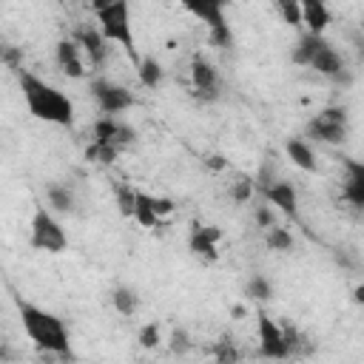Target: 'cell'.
Segmentation results:
<instances>
[{
  "instance_id": "1",
  "label": "cell",
  "mask_w": 364,
  "mask_h": 364,
  "mask_svg": "<svg viewBox=\"0 0 364 364\" xmlns=\"http://www.w3.org/2000/svg\"><path fill=\"white\" fill-rule=\"evenodd\" d=\"M17 80H20V91H23L26 108H28V114L34 119H43V122H51V125H63V128H68L74 122V105L63 91H57L46 80L34 77L31 71H17Z\"/></svg>"
},
{
  "instance_id": "2",
  "label": "cell",
  "mask_w": 364,
  "mask_h": 364,
  "mask_svg": "<svg viewBox=\"0 0 364 364\" xmlns=\"http://www.w3.org/2000/svg\"><path fill=\"white\" fill-rule=\"evenodd\" d=\"M17 310H20V318H23V330L34 341L37 350L54 353V355H71L68 330H65L63 318H57L54 313L43 310V307L28 304V301H17Z\"/></svg>"
},
{
  "instance_id": "3",
  "label": "cell",
  "mask_w": 364,
  "mask_h": 364,
  "mask_svg": "<svg viewBox=\"0 0 364 364\" xmlns=\"http://www.w3.org/2000/svg\"><path fill=\"white\" fill-rule=\"evenodd\" d=\"M94 17L100 23V31L105 34L108 43H117L131 60L134 65L139 63L136 46H134V31H131V11H128V0H91Z\"/></svg>"
},
{
  "instance_id": "4",
  "label": "cell",
  "mask_w": 364,
  "mask_h": 364,
  "mask_svg": "<svg viewBox=\"0 0 364 364\" xmlns=\"http://www.w3.org/2000/svg\"><path fill=\"white\" fill-rule=\"evenodd\" d=\"M182 9H188L199 23L208 26V34H210V43L216 48H230L233 46V34H230V26L225 20V9H228V0H179Z\"/></svg>"
},
{
  "instance_id": "5",
  "label": "cell",
  "mask_w": 364,
  "mask_h": 364,
  "mask_svg": "<svg viewBox=\"0 0 364 364\" xmlns=\"http://www.w3.org/2000/svg\"><path fill=\"white\" fill-rule=\"evenodd\" d=\"M31 247L46 250V253H63L68 247V236H65L63 225L54 219L51 208H46V205H40L31 216Z\"/></svg>"
},
{
  "instance_id": "6",
  "label": "cell",
  "mask_w": 364,
  "mask_h": 364,
  "mask_svg": "<svg viewBox=\"0 0 364 364\" xmlns=\"http://www.w3.org/2000/svg\"><path fill=\"white\" fill-rule=\"evenodd\" d=\"M307 136L324 145H341L347 139V108L344 105H330L324 111H318L310 122H307Z\"/></svg>"
},
{
  "instance_id": "7",
  "label": "cell",
  "mask_w": 364,
  "mask_h": 364,
  "mask_svg": "<svg viewBox=\"0 0 364 364\" xmlns=\"http://www.w3.org/2000/svg\"><path fill=\"white\" fill-rule=\"evenodd\" d=\"M256 318H259V350H262V355L264 358H287V355H293V347L287 341L284 327H279L264 310H259Z\"/></svg>"
},
{
  "instance_id": "8",
  "label": "cell",
  "mask_w": 364,
  "mask_h": 364,
  "mask_svg": "<svg viewBox=\"0 0 364 364\" xmlns=\"http://www.w3.org/2000/svg\"><path fill=\"white\" fill-rule=\"evenodd\" d=\"M91 94H94L100 111L102 114H111V117H117V114H122L125 108L134 105V94L125 85L111 82V80H94L91 82Z\"/></svg>"
},
{
  "instance_id": "9",
  "label": "cell",
  "mask_w": 364,
  "mask_h": 364,
  "mask_svg": "<svg viewBox=\"0 0 364 364\" xmlns=\"http://www.w3.org/2000/svg\"><path fill=\"white\" fill-rule=\"evenodd\" d=\"M191 82H193L196 100H202V102L219 100V74L202 54H196L191 63Z\"/></svg>"
},
{
  "instance_id": "10",
  "label": "cell",
  "mask_w": 364,
  "mask_h": 364,
  "mask_svg": "<svg viewBox=\"0 0 364 364\" xmlns=\"http://www.w3.org/2000/svg\"><path fill=\"white\" fill-rule=\"evenodd\" d=\"M219 239H222V230H219L216 225H193V230H191V236H188V250H191L199 262L210 264V262L219 259V247H216Z\"/></svg>"
},
{
  "instance_id": "11",
  "label": "cell",
  "mask_w": 364,
  "mask_h": 364,
  "mask_svg": "<svg viewBox=\"0 0 364 364\" xmlns=\"http://www.w3.org/2000/svg\"><path fill=\"white\" fill-rule=\"evenodd\" d=\"M94 139L111 142V145H117V148L122 151V148H128V145L136 139V134H134L125 122H119L117 117L105 114V117H100V119L94 122Z\"/></svg>"
},
{
  "instance_id": "12",
  "label": "cell",
  "mask_w": 364,
  "mask_h": 364,
  "mask_svg": "<svg viewBox=\"0 0 364 364\" xmlns=\"http://www.w3.org/2000/svg\"><path fill=\"white\" fill-rule=\"evenodd\" d=\"M74 40L80 43V48H82V54H85V60L97 68V65H102L105 63V57H108V40H105V34L100 31V28H91V26H82L77 34H74Z\"/></svg>"
},
{
  "instance_id": "13",
  "label": "cell",
  "mask_w": 364,
  "mask_h": 364,
  "mask_svg": "<svg viewBox=\"0 0 364 364\" xmlns=\"http://www.w3.org/2000/svg\"><path fill=\"white\" fill-rule=\"evenodd\" d=\"M82 57H85V54H82L80 43H77L74 37L57 43V65L63 68L65 77H71V80L85 77V60H82Z\"/></svg>"
},
{
  "instance_id": "14",
  "label": "cell",
  "mask_w": 364,
  "mask_h": 364,
  "mask_svg": "<svg viewBox=\"0 0 364 364\" xmlns=\"http://www.w3.org/2000/svg\"><path fill=\"white\" fill-rule=\"evenodd\" d=\"M262 196H264V202H270L276 210H282L287 216H296V210H299V196H296V188L290 182L276 179L267 188H262Z\"/></svg>"
},
{
  "instance_id": "15",
  "label": "cell",
  "mask_w": 364,
  "mask_h": 364,
  "mask_svg": "<svg viewBox=\"0 0 364 364\" xmlns=\"http://www.w3.org/2000/svg\"><path fill=\"white\" fill-rule=\"evenodd\" d=\"M324 43H327V40H324L321 34H316V31H304V34L299 37V43L293 46V51H290V60H293L296 65H307V68H310L313 57L318 54V48H321Z\"/></svg>"
},
{
  "instance_id": "16",
  "label": "cell",
  "mask_w": 364,
  "mask_h": 364,
  "mask_svg": "<svg viewBox=\"0 0 364 364\" xmlns=\"http://www.w3.org/2000/svg\"><path fill=\"white\" fill-rule=\"evenodd\" d=\"M301 17L307 31H316V34H324V28L330 26V9L324 0H301Z\"/></svg>"
},
{
  "instance_id": "17",
  "label": "cell",
  "mask_w": 364,
  "mask_h": 364,
  "mask_svg": "<svg viewBox=\"0 0 364 364\" xmlns=\"http://www.w3.org/2000/svg\"><path fill=\"white\" fill-rule=\"evenodd\" d=\"M284 151H287V159H290L296 168H301V171H307V173H313V171L318 168L316 154H313V148H310L304 139L290 136V139L284 142Z\"/></svg>"
},
{
  "instance_id": "18",
  "label": "cell",
  "mask_w": 364,
  "mask_h": 364,
  "mask_svg": "<svg viewBox=\"0 0 364 364\" xmlns=\"http://www.w3.org/2000/svg\"><path fill=\"white\" fill-rule=\"evenodd\" d=\"M310 68L333 80L336 74H341V71H344V60H341V54H338V51H336V48L330 46V43H324V46L318 48V54L313 57V63H310Z\"/></svg>"
},
{
  "instance_id": "19",
  "label": "cell",
  "mask_w": 364,
  "mask_h": 364,
  "mask_svg": "<svg viewBox=\"0 0 364 364\" xmlns=\"http://www.w3.org/2000/svg\"><path fill=\"white\" fill-rule=\"evenodd\" d=\"M134 219L142 225V228H156L162 222V216L154 210V196L145 193V191H136V213Z\"/></svg>"
},
{
  "instance_id": "20",
  "label": "cell",
  "mask_w": 364,
  "mask_h": 364,
  "mask_svg": "<svg viewBox=\"0 0 364 364\" xmlns=\"http://www.w3.org/2000/svg\"><path fill=\"white\" fill-rule=\"evenodd\" d=\"M136 77H139V82L145 85V88H159V82H162V65L154 60V57H139V63H136Z\"/></svg>"
},
{
  "instance_id": "21",
  "label": "cell",
  "mask_w": 364,
  "mask_h": 364,
  "mask_svg": "<svg viewBox=\"0 0 364 364\" xmlns=\"http://www.w3.org/2000/svg\"><path fill=\"white\" fill-rule=\"evenodd\" d=\"M111 304H114V310H117L119 316H134L136 307H139V299H136V293H134L131 287L119 284V287L111 290Z\"/></svg>"
},
{
  "instance_id": "22",
  "label": "cell",
  "mask_w": 364,
  "mask_h": 364,
  "mask_svg": "<svg viewBox=\"0 0 364 364\" xmlns=\"http://www.w3.org/2000/svg\"><path fill=\"white\" fill-rule=\"evenodd\" d=\"M117 156H119V148L111 142H102V139H91V145L85 148V159L97 162V165H111Z\"/></svg>"
},
{
  "instance_id": "23",
  "label": "cell",
  "mask_w": 364,
  "mask_h": 364,
  "mask_svg": "<svg viewBox=\"0 0 364 364\" xmlns=\"http://www.w3.org/2000/svg\"><path fill=\"white\" fill-rule=\"evenodd\" d=\"M46 199H48V208L57 210V213H68V210H74V193H71L65 185H48Z\"/></svg>"
},
{
  "instance_id": "24",
  "label": "cell",
  "mask_w": 364,
  "mask_h": 364,
  "mask_svg": "<svg viewBox=\"0 0 364 364\" xmlns=\"http://www.w3.org/2000/svg\"><path fill=\"white\" fill-rule=\"evenodd\" d=\"M264 245H267L270 250H276V253H287V250L293 247V233H290L287 228H282V225H273V228H267V233H264Z\"/></svg>"
},
{
  "instance_id": "25",
  "label": "cell",
  "mask_w": 364,
  "mask_h": 364,
  "mask_svg": "<svg viewBox=\"0 0 364 364\" xmlns=\"http://www.w3.org/2000/svg\"><path fill=\"white\" fill-rule=\"evenodd\" d=\"M273 9L279 11V17H282L287 26H293V28L304 26V17H301V0H273Z\"/></svg>"
},
{
  "instance_id": "26",
  "label": "cell",
  "mask_w": 364,
  "mask_h": 364,
  "mask_svg": "<svg viewBox=\"0 0 364 364\" xmlns=\"http://www.w3.org/2000/svg\"><path fill=\"white\" fill-rule=\"evenodd\" d=\"M245 296L253 299V301H267L273 296V287L264 276H250V282L245 284Z\"/></svg>"
},
{
  "instance_id": "27",
  "label": "cell",
  "mask_w": 364,
  "mask_h": 364,
  "mask_svg": "<svg viewBox=\"0 0 364 364\" xmlns=\"http://www.w3.org/2000/svg\"><path fill=\"white\" fill-rule=\"evenodd\" d=\"M253 191H256V179H253V176H239V179L230 185V199H233L236 205H245V202H250Z\"/></svg>"
},
{
  "instance_id": "28",
  "label": "cell",
  "mask_w": 364,
  "mask_h": 364,
  "mask_svg": "<svg viewBox=\"0 0 364 364\" xmlns=\"http://www.w3.org/2000/svg\"><path fill=\"white\" fill-rule=\"evenodd\" d=\"M117 205H119V213L122 216H134L136 213V191L128 188V185H117Z\"/></svg>"
},
{
  "instance_id": "29",
  "label": "cell",
  "mask_w": 364,
  "mask_h": 364,
  "mask_svg": "<svg viewBox=\"0 0 364 364\" xmlns=\"http://www.w3.org/2000/svg\"><path fill=\"white\" fill-rule=\"evenodd\" d=\"M341 196H344V202H350L353 208H364V185H358V182H353V179H347V176H344Z\"/></svg>"
},
{
  "instance_id": "30",
  "label": "cell",
  "mask_w": 364,
  "mask_h": 364,
  "mask_svg": "<svg viewBox=\"0 0 364 364\" xmlns=\"http://www.w3.org/2000/svg\"><path fill=\"white\" fill-rule=\"evenodd\" d=\"M136 341L142 344V347H156L159 344V324H145L142 330H139V336H136Z\"/></svg>"
},
{
  "instance_id": "31",
  "label": "cell",
  "mask_w": 364,
  "mask_h": 364,
  "mask_svg": "<svg viewBox=\"0 0 364 364\" xmlns=\"http://www.w3.org/2000/svg\"><path fill=\"white\" fill-rule=\"evenodd\" d=\"M344 173H347V179H353V182H358V185H364V162H358V159H344Z\"/></svg>"
},
{
  "instance_id": "32",
  "label": "cell",
  "mask_w": 364,
  "mask_h": 364,
  "mask_svg": "<svg viewBox=\"0 0 364 364\" xmlns=\"http://www.w3.org/2000/svg\"><path fill=\"white\" fill-rule=\"evenodd\" d=\"M273 210H276V208H273L270 202L256 208V222H259V228H264V230H267V228H273V225H276V222H273Z\"/></svg>"
},
{
  "instance_id": "33",
  "label": "cell",
  "mask_w": 364,
  "mask_h": 364,
  "mask_svg": "<svg viewBox=\"0 0 364 364\" xmlns=\"http://www.w3.org/2000/svg\"><path fill=\"white\" fill-rule=\"evenodd\" d=\"M171 347H173V353L188 350V333H185V330H176V333H173V344H171Z\"/></svg>"
},
{
  "instance_id": "34",
  "label": "cell",
  "mask_w": 364,
  "mask_h": 364,
  "mask_svg": "<svg viewBox=\"0 0 364 364\" xmlns=\"http://www.w3.org/2000/svg\"><path fill=\"white\" fill-rule=\"evenodd\" d=\"M205 165H208L210 171H222V168H228V162H225V156H219V154H213V156H208V159H205Z\"/></svg>"
},
{
  "instance_id": "35",
  "label": "cell",
  "mask_w": 364,
  "mask_h": 364,
  "mask_svg": "<svg viewBox=\"0 0 364 364\" xmlns=\"http://www.w3.org/2000/svg\"><path fill=\"white\" fill-rule=\"evenodd\" d=\"M353 46H355V51H358V57L364 60V34H355V37H353Z\"/></svg>"
},
{
  "instance_id": "36",
  "label": "cell",
  "mask_w": 364,
  "mask_h": 364,
  "mask_svg": "<svg viewBox=\"0 0 364 364\" xmlns=\"http://www.w3.org/2000/svg\"><path fill=\"white\" fill-rule=\"evenodd\" d=\"M353 301H355V304H364V284H358V287L353 290Z\"/></svg>"
},
{
  "instance_id": "37",
  "label": "cell",
  "mask_w": 364,
  "mask_h": 364,
  "mask_svg": "<svg viewBox=\"0 0 364 364\" xmlns=\"http://www.w3.org/2000/svg\"><path fill=\"white\" fill-rule=\"evenodd\" d=\"M358 210H361V213H364V208H358Z\"/></svg>"
},
{
  "instance_id": "38",
  "label": "cell",
  "mask_w": 364,
  "mask_h": 364,
  "mask_svg": "<svg viewBox=\"0 0 364 364\" xmlns=\"http://www.w3.org/2000/svg\"><path fill=\"white\" fill-rule=\"evenodd\" d=\"M361 28H364V20H361Z\"/></svg>"
}]
</instances>
